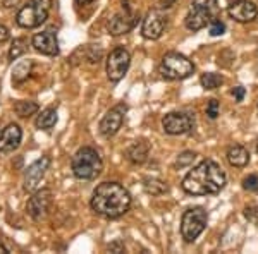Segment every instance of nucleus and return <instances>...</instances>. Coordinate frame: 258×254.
I'll use <instances>...</instances> for the list:
<instances>
[{"mask_svg": "<svg viewBox=\"0 0 258 254\" xmlns=\"http://www.w3.org/2000/svg\"><path fill=\"white\" fill-rule=\"evenodd\" d=\"M90 206L100 216L119 218L131 206V194L119 182H103L93 191Z\"/></svg>", "mask_w": 258, "mask_h": 254, "instance_id": "nucleus-1", "label": "nucleus"}, {"mask_svg": "<svg viewBox=\"0 0 258 254\" xmlns=\"http://www.w3.org/2000/svg\"><path fill=\"white\" fill-rule=\"evenodd\" d=\"M226 186V174L214 160H203L182 179V189L193 196L217 194Z\"/></svg>", "mask_w": 258, "mask_h": 254, "instance_id": "nucleus-2", "label": "nucleus"}, {"mask_svg": "<svg viewBox=\"0 0 258 254\" xmlns=\"http://www.w3.org/2000/svg\"><path fill=\"white\" fill-rule=\"evenodd\" d=\"M71 168L80 181H93L103 170V160L100 153L91 146H83L74 153L71 160Z\"/></svg>", "mask_w": 258, "mask_h": 254, "instance_id": "nucleus-3", "label": "nucleus"}, {"mask_svg": "<svg viewBox=\"0 0 258 254\" xmlns=\"http://www.w3.org/2000/svg\"><path fill=\"white\" fill-rule=\"evenodd\" d=\"M50 9H52V0H30L26 6L21 7L16 16V23L21 28H38L48 19Z\"/></svg>", "mask_w": 258, "mask_h": 254, "instance_id": "nucleus-4", "label": "nucleus"}, {"mask_svg": "<svg viewBox=\"0 0 258 254\" xmlns=\"http://www.w3.org/2000/svg\"><path fill=\"white\" fill-rule=\"evenodd\" d=\"M195 72V65L188 57L177 52H169L164 55L160 64V74L165 79L177 81V79H186Z\"/></svg>", "mask_w": 258, "mask_h": 254, "instance_id": "nucleus-5", "label": "nucleus"}, {"mask_svg": "<svg viewBox=\"0 0 258 254\" xmlns=\"http://www.w3.org/2000/svg\"><path fill=\"white\" fill-rule=\"evenodd\" d=\"M215 14H217V7L214 0H193L184 24L189 31H200L207 24H210L212 19H215Z\"/></svg>", "mask_w": 258, "mask_h": 254, "instance_id": "nucleus-6", "label": "nucleus"}, {"mask_svg": "<svg viewBox=\"0 0 258 254\" xmlns=\"http://www.w3.org/2000/svg\"><path fill=\"white\" fill-rule=\"evenodd\" d=\"M207 222H209V215L202 206L189 208L184 211L181 220V235L186 242H195L198 235L207 228Z\"/></svg>", "mask_w": 258, "mask_h": 254, "instance_id": "nucleus-7", "label": "nucleus"}, {"mask_svg": "<svg viewBox=\"0 0 258 254\" xmlns=\"http://www.w3.org/2000/svg\"><path fill=\"white\" fill-rule=\"evenodd\" d=\"M138 19L140 16L133 12L129 0H122V12H117V14L112 16V19H109V23H107V30L114 36L126 35L136 26Z\"/></svg>", "mask_w": 258, "mask_h": 254, "instance_id": "nucleus-8", "label": "nucleus"}, {"mask_svg": "<svg viewBox=\"0 0 258 254\" xmlns=\"http://www.w3.org/2000/svg\"><path fill=\"white\" fill-rule=\"evenodd\" d=\"M129 64H131V55L126 48L117 47L114 48L107 57V77L112 82H117L127 72Z\"/></svg>", "mask_w": 258, "mask_h": 254, "instance_id": "nucleus-9", "label": "nucleus"}, {"mask_svg": "<svg viewBox=\"0 0 258 254\" xmlns=\"http://www.w3.org/2000/svg\"><path fill=\"white\" fill-rule=\"evenodd\" d=\"M162 127L170 136L188 134L195 127V117L186 112H170L162 119Z\"/></svg>", "mask_w": 258, "mask_h": 254, "instance_id": "nucleus-10", "label": "nucleus"}, {"mask_svg": "<svg viewBox=\"0 0 258 254\" xmlns=\"http://www.w3.org/2000/svg\"><path fill=\"white\" fill-rule=\"evenodd\" d=\"M52 201H53V194H52V191H50V189L36 191V193L30 198V201H28V205H26L28 215H30L33 220H36V222L45 220V218H47V215L50 213Z\"/></svg>", "mask_w": 258, "mask_h": 254, "instance_id": "nucleus-11", "label": "nucleus"}, {"mask_svg": "<svg viewBox=\"0 0 258 254\" xmlns=\"http://www.w3.org/2000/svg\"><path fill=\"white\" fill-rule=\"evenodd\" d=\"M167 28V16L162 11H150L143 19L141 33L147 40H159Z\"/></svg>", "mask_w": 258, "mask_h": 254, "instance_id": "nucleus-12", "label": "nucleus"}, {"mask_svg": "<svg viewBox=\"0 0 258 254\" xmlns=\"http://www.w3.org/2000/svg\"><path fill=\"white\" fill-rule=\"evenodd\" d=\"M50 165V158L48 156H41L40 160L33 161V163L28 166L26 172H24V191L28 193H35L40 187V182L43 181L45 172L48 170Z\"/></svg>", "mask_w": 258, "mask_h": 254, "instance_id": "nucleus-13", "label": "nucleus"}, {"mask_svg": "<svg viewBox=\"0 0 258 254\" xmlns=\"http://www.w3.org/2000/svg\"><path fill=\"white\" fill-rule=\"evenodd\" d=\"M126 110H127V107L124 105V103H119V105L110 108V110L103 115L102 122H100V132H102V136L110 137V136L117 134V131L124 122V114H126Z\"/></svg>", "mask_w": 258, "mask_h": 254, "instance_id": "nucleus-14", "label": "nucleus"}, {"mask_svg": "<svg viewBox=\"0 0 258 254\" xmlns=\"http://www.w3.org/2000/svg\"><path fill=\"white\" fill-rule=\"evenodd\" d=\"M31 43L38 53H43V55H48V57L59 55V40H57V35L52 30L36 33V35L33 36Z\"/></svg>", "mask_w": 258, "mask_h": 254, "instance_id": "nucleus-15", "label": "nucleus"}, {"mask_svg": "<svg viewBox=\"0 0 258 254\" xmlns=\"http://www.w3.org/2000/svg\"><path fill=\"white\" fill-rule=\"evenodd\" d=\"M227 12H229V16L234 21H238V23H249V21H253L256 18L258 9L255 6V2H251V0H236V2H232L231 6H229Z\"/></svg>", "mask_w": 258, "mask_h": 254, "instance_id": "nucleus-16", "label": "nucleus"}, {"mask_svg": "<svg viewBox=\"0 0 258 254\" xmlns=\"http://www.w3.org/2000/svg\"><path fill=\"white\" fill-rule=\"evenodd\" d=\"M23 139V129L18 124H9L0 132V153H12L19 148Z\"/></svg>", "mask_w": 258, "mask_h": 254, "instance_id": "nucleus-17", "label": "nucleus"}, {"mask_svg": "<svg viewBox=\"0 0 258 254\" xmlns=\"http://www.w3.org/2000/svg\"><path fill=\"white\" fill-rule=\"evenodd\" d=\"M227 161L232 166H238V168H243V166L248 165L249 161V153L244 146H239V144H234V146L229 148L227 151Z\"/></svg>", "mask_w": 258, "mask_h": 254, "instance_id": "nucleus-18", "label": "nucleus"}, {"mask_svg": "<svg viewBox=\"0 0 258 254\" xmlns=\"http://www.w3.org/2000/svg\"><path fill=\"white\" fill-rule=\"evenodd\" d=\"M127 160L131 161V163L135 165H140L143 163L145 160L148 158V146L145 141H136L135 144H131V146L127 148Z\"/></svg>", "mask_w": 258, "mask_h": 254, "instance_id": "nucleus-19", "label": "nucleus"}, {"mask_svg": "<svg viewBox=\"0 0 258 254\" xmlns=\"http://www.w3.org/2000/svg\"><path fill=\"white\" fill-rule=\"evenodd\" d=\"M31 69H33V60L26 59V60H21L19 64L14 65L12 69V82L14 84H23L31 74Z\"/></svg>", "mask_w": 258, "mask_h": 254, "instance_id": "nucleus-20", "label": "nucleus"}, {"mask_svg": "<svg viewBox=\"0 0 258 254\" xmlns=\"http://www.w3.org/2000/svg\"><path fill=\"white\" fill-rule=\"evenodd\" d=\"M36 127L43 129V131H48L57 124V110L55 108H45L43 112L36 117Z\"/></svg>", "mask_w": 258, "mask_h": 254, "instance_id": "nucleus-21", "label": "nucleus"}, {"mask_svg": "<svg viewBox=\"0 0 258 254\" xmlns=\"http://www.w3.org/2000/svg\"><path fill=\"white\" fill-rule=\"evenodd\" d=\"M14 112L21 119H28L38 112V103L31 102V100H21V102L14 103Z\"/></svg>", "mask_w": 258, "mask_h": 254, "instance_id": "nucleus-22", "label": "nucleus"}, {"mask_svg": "<svg viewBox=\"0 0 258 254\" xmlns=\"http://www.w3.org/2000/svg\"><path fill=\"white\" fill-rule=\"evenodd\" d=\"M143 187H145V191H147L148 194H152V196L165 194V193H167V189H169L165 182L159 181V179H150V177L143 181Z\"/></svg>", "mask_w": 258, "mask_h": 254, "instance_id": "nucleus-23", "label": "nucleus"}, {"mask_svg": "<svg viewBox=\"0 0 258 254\" xmlns=\"http://www.w3.org/2000/svg\"><path fill=\"white\" fill-rule=\"evenodd\" d=\"M200 82H202V86L205 90H215L224 82V77L215 72H205L202 76V79H200Z\"/></svg>", "mask_w": 258, "mask_h": 254, "instance_id": "nucleus-24", "label": "nucleus"}, {"mask_svg": "<svg viewBox=\"0 0 258 254\" xmlns=\"http://www.w3.org/2000/svg\"><path fill=\"white\" fill-rule=\"evenodd\" d=\"M26 50H28V41L24 38H16L14 41H12L11 50H9V60L19 59Z\"/></svg>", "mask_w": 258, "mask_h": 254, "instance_id": "nucleus-25", "label": "nucleus"}, {"mask_svg": "<svg viewBox=\"0 0 258 254\" xmlns=\"http://www.w3.org/2000/svg\"><path fill=\"white\" fill-rule=\"evenodd\" d=\"M209 31H210V35H212V36H220V35H224V33H226V24H224L220 19L215 18V19H212V21H210Z\"/></svg>", "mask_w": 258, "mask_h": 254, "instance_id": "nucleus-26", "label": "nucleus"}, {"mask_svg": "<svg viewBox=\"0 0 258 254\" xmlns=\"http://www.w3.org/2000/svg\"><path fill=\"white\" fill-rule=\"evenodd\" d=\"M197 158V153H193V151H184L182 155H179V158L176 160V166L177 168H182V166H188L191 161Z\"/></svg>", "mask_w": 258, "mask_h": 254, "instance_id": "nucleus-27", "label": "nucleus"}, {"mask_svg": "<svg viewBox=\"0 0 258 254\" xmlns=\"http://www.w3.org/2000/svg\"><path fill=\"white\" fill-rule=\"evenodd\" d=\"M243 187H244L246 191H258V177L255 176V174H251V176L244 177Z\"/></svg>", "mask_w": 258, "mask_h": 254, "instance_id": "nucleus-28", "label": "nucleus"}, {"mask_svg": "<svg viewBox=\"0 0 258 254\" xmlns=\"http://www.w3.org/2000/svg\"><path fill=\"white\" fill-rule=\"evenodd\" d=\"M207 115L210 119H217L219 115V102L217 100H210L209 105H207Z\"/></svg>", "mask_w": 258, "mask_h": 254, "instance_id": "nucleus-29", "label": "nucleus"}, {"mask_svg": "<svg viewBox=\"0 0 258 254\" xmlns=\"http://www.w3.org/2000/svg\"><path fill=\"white\" fill-rule=\"evenodd\" d=\"M244 216H246L249 222L258 225V206H246V210H244Z\"/></svg>", "mask_w": 258, "mask_h": 254, "instance_id": "nucleus-30", "label": "nucleus"}, {"mask_svg": "<svg viewBox=\"0 0 258 254\" xmlns=\"http://www.w3.org/2000/svg\"><path fill=\"white\" fill-rule=\"evenodd\" d=\"M124 242L122 240H114L112 244H109V247H107V251L109 252H124Z\"/></svg>", "mask_w": 258, "mask_h": 254, "instance_id": "nucleus-31", "label": "nucleus"}, {"mask_svg": "<svg viewBox=\"0 0 258 254\" xmlns=\"http://www.w3.org/2000/svg\"><path fill=\"white\" fill-rule=\"evenodd\" d=\"M232 95H234L236 102H243V98H244V88H243V86H236V88L232 90Z\"/></svg>", "mask_w": 258, "mask_h": 254, "instance_id": "nucleus-32", "label": "nucleus"}, {"mask_svg": "<svg viewBox=\"0 0 258 254\" xmlns=\"http://www.w3.org/2000/svg\"><path fill=\"white\" fill-rule=\"evenodd\" d=\"M6 40H9V30H7L4 24H0V43Z\"/></svg>", "mask_w": 258, "mask_h": 254, "instance_id": "nucleus-33", "label": "nucleus"}, {"mask_svg": "<svg viewBox=\"0 0 258 254\" xmlns=\"http://www.w3.org/2000/svg\"><path fill=\"white\" fill-rule=\"evenodd\" d=\"M159 2L162 4V7H170V6H174L177 0H159Z\"/></svg>", "mask_w": 258, "mask_h": 254, "instance_id": "nucleus-34", "label": "nucleus"}, {"mask_svg": "<svg viewBox=\"0 0 258 254\" xmlns=\"http://www.w3.org/2000/svg\"><path fill=\"white\" fill-rule=\"evenodd\" d=\"M74 2H76L78 6H90V4H93L95 0H74Z\"/></svg>", "mask_w": 258, "mask_h": 254, "instance_id": "nucleus-35", "label": "nucleus"}, {"mask_svg": "<svg viewBox=\"0 0 258 254\" xmlns=\"http://www.w3.org/2000/svg\"><path fill=\"white\" fill-rule=\"evenodd\" d=\"M2 2H4V7H12L18 0H2Z\"/></svg>", "mask_w": 258, "mask_h": 254, "instance_id": "nucleus-36", "label": "nucleus"}, {"mask_svg": "<svg viewBox=\"0 0 258 254\" xmlns=\"http://www.w3.org/2000/svg\"><path fill=\"white\" fill-rule=\"evenodd\" d=\"M0 254H7V249H6V247H4V245H2V244H0Z\"/></svg>", "mask_w": 258, "mask_h": 254, "instance_id": "nucleus-37", "label": "nucleus"}, {"mask_svg": "<svg viewBox=\"0 0 258 254\" xmlns=\"http://www.w3.org/2000/svg\"><path fill=\"white\" fill-rule=\"evenodd\" d=\"M256 151H258V141H256Z\"/></svg>", "mask_w": 258, "mask_h": 254, "instance_id": "nucleus-38", "label": "nucleus"}]
</instances>
